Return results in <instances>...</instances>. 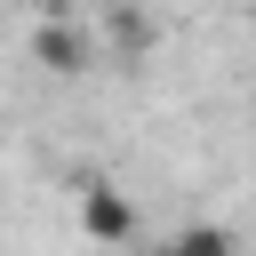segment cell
Masks as SVG:
<instances>
[{
	"label": "cell",
	"mask_w": 256,
	"mask_h": 256,
	"mask_svg": "<svg viewBox=\"0 0 256 256\" xmlns=\"http://www.w3.org/2000/svg\"><path fill=\"white\" fill-rule=\"evenodd\" d=\"M80 232H88L96 248H128V240H136V200H128L120 184L88 176V184H80Z\"/></svg>",
	"instance_id": "obj_1"
},
{
	"label": "cell",
	"mask_w": 256,
	"mask_h": 256,
	"mask_svg": "<svg viewBox=\"0 0 256 256\" xmlns=\"http://www.w3.org/2000/svg\"><path fill=\"white\" fill-rule=\"evenodd\" d=\"M32 64L56 72V80H72V72L96 64V40H88L80 24H64V16H40V32H32Z\"/></svg>",
	"instance_id": "obj_2"
},
{
	"label": "cell",
	"mask_w": 256,
	"mask_h": 256,
	"mask_svg": "<svg viewBox=\"0 0 256 256\" xmlns=\"http://www.w3.org/2000/svg\"><path fill=\"white\" fill-rule=\"evenodd\" d=\"M160 256H240V240H232L224 224H184V232H168Z\"/></svg>",
	"instance_id": "obj_3"
},
{
	"label": "cell",
	"mask_w": 256,
	"mask_h": 256,
	"mask_svg": "<svg viewBox=\"0 0 256 256\" xmlns=\"http://www.w3.org/2000/svg\"><path fill=\"white\" fill-rule=\"evenodd\" d=\"M112 32H120V48H144V40H152V24H144V16H128V8L112 16Z\"/></svg>",
	"instance_id": "obj_4"
},
{
	"label": "cell",
	"mask_w": 256,
	"mask_h": 256,
	"mask_svg": "<svg viewBox=\"0 0 256 256\" xmlns=\"http://www.w3.org/2000/svg\"><path fill=\"white\" fill-rule=\"evenodd\" d=\"M40 8H48V16H64V0H40Z\"/></svg>",
	"instance_id": "obj_5"
}]
</instances>
